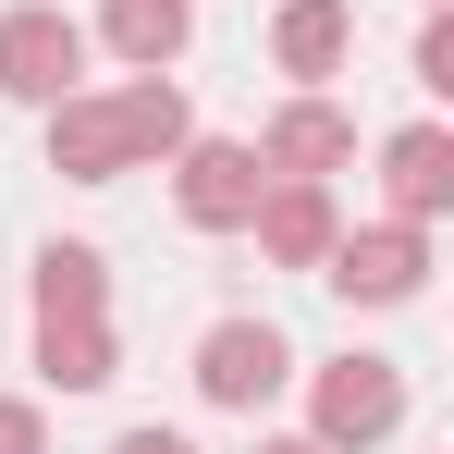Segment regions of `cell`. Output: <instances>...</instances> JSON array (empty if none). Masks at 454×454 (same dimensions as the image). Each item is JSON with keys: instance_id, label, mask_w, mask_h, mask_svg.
Wrapping results in <instances>:
<instances>
[{"instance_id": "52a82bcc", "label": "cell", "mask_w": 454, "mask_h": 454, "mask_svg": "<svg viewBox=\"0 0 454 454\" xmlns=\"http://www.w3.org/2000/svg\"><path fill=\"white\" fill-rule=\"evenodd\" d=\"M37 319H98V246H50L37 258Z\"/></svg>"}, {"instance_id": "8fae6325", "label": "cell", "mask_w": 454, "mask_h": 454, "mask_svg": "<svg viewBox=\"0 0 454 454\" xmlns=\"http://www.w3.org/2000/svg\"><path fill=\"white\" fill-rule=\"evenodd\" d=\"M393 197H405V209H442V197H454V148L430 136V123L393 136Z\"/></svg>"}, {"instance_id": "7a4b0ae2", "label": "cell", "mask_w": 454, "mask_h": 454, "mask_svg": "<svg viewBox=\"0 0 454 454\" xmlns=\"http://www.w3.org/2000/svg\"><path fill=\"white\" fill-rule=\"evenodd\" d=\"M74 62H86V37L62 12H0V86H12V98H62Z\"/></svg>"}, {"instance_id": "5b68a950", "label": "cell", "mask_w": 454, "mask_h": 454, "mask_svg": "<svg viewBox=\"0 0 454 454\" xmlns=\"http://www.w3.org/2000/svg\"><path fill=\"white\" fill-rule=\"evenodd\" d=\"M418 270H430V246L393 222V233H356V246H332V283L344 295H369V307H393V295H418Z\"/></svg>"}, {"instance_id": "2e32d148", "label": "cell", "mask_w": 454, "mask_h": 454, "mask_svg": "<svg viewBox=\"0 0 454 454\" xmlns=\"http://www.w3.org/2000/svg\"><path fill=\"white\" fill-rule=\"evenodd\" d=\"M270 454H319V442H270Z\"/></svg>"}, {"instance_id": "7c38bea8", "label": "cell", "mask_w": 454, "mask_h": 454, "mask_svg": "<svg viewBox=\"0 0 454 454\" xmlns=\"http://www.w3.org/2000/svg\"><path fill=\"white\" fill-rule=\"evenodd\" d=\"M283 62H295V74H332V62H344V0H295V12H283Z\"/></svg>"}, {"instance_id": "3957f363", "label": "cell", "mask_w": 454, "mask_h": 454, "mask_svg": "<svg viewBox=\"0 0 454 454\" xmlns=\"http://www.w3.org/2000/svg\"><path fill=\"white\" fill-rule=\"evenodd\" d=\"M405 418V380L380 369V356H344V369L319 380V442H380Z\"/></svg>"}, {"instance_id": "30bf717a", "label": "cell", "mask_w": 454, "mask_h": 454, "mask_svg": "<svg viewBox=\"0 0 454 454\" xmlns=\"http://www.w3.org/2000/svg\"><path fill=\"white\" fill-rule=\"evenodd\" d=\"M111 50L123 62H172L184 50V0H111Z\"/></svg>"}, {"instance_id": "4fadbf2b", "label": "cell", "mask_w": 454, "mask_h": 454, "mask_svg": "<svg viewBox=\"0 0 454 454\" xmlns=\"http://www.w3.org/2000/svg\"><path fill=\"white\" fill-rule=\"evenodd\" d=\"M270 160H283V172H319V160H344V111H283V123H270Z\"/></svg>"}, {"instance_id": "277c9868", "label": "cell", "mask_w": 454, "mask_h": 454, "mask_svg": "<svg viewBox=\"0 0 454 454\" xmlns=\"http://www.w3.org/2000/svg\"><path fill=\"white\" fill-rule=\"evenodd\" d=\"M197 380H209L222 405H258V393H283V332H270V319H222V332L197 344Z\"/></svg>"}, {"instance_id": "5bb4252c", "label": "cell", "mask_w": 454, "mask_h": 454, "mask_svg": "<svg viewBox=\"0 0 454 454\" xmlns=\"http://www.w3.org/2000/svg\"><path fill=\"white\" fill-rule=\"evenodd\" d=\"M0 454H37V418L25 405H0Z\"/></svg>"}, {"instance_id": "8992f818", "label": "cell", "mask_w": 454, "mask_h": 454, "mask_svg": "<svg viewBox=\"0 0 454 454\" xmlns=\"http://www.w3.org/2000/svg\"><path fill=\"white\" fill-rule=\"evenodd\" d=\"M258 209V160L246 148H197L184 160V222H246Z\"/></svg>"}, {"instance_id": "9c48e42d", "label": "cell", "mask_w": 454, "mask_h": 454, "mask_svg": "<svg viewBox=\"0 0 454 454\" xmlns=\"http://www.w3.org/2000/svg\"><path fill=\"white\" fill-rule=\"evenodd\" d=\"M246 222H258V246H270V258H319V246H332V209H319V184L270 197V209H246Z\"/></svg>"}, {"instance_id": "6da1fadb", "label": "cell", "mask_w": 454, "mask_h": 454, "mask_svg": "<svg viewBox=\"0 0 454 454\" xmlns=\"http://www.w3.org/2000/svg\"><path fill=\"white\" fill-rule=\"evenodd\" d=\"M172 136H184V98L148 74V86H123V98H74V111L50 123V160H62V172H86V184H111L123 160H160Z\"/></svg>"}, {"instance_id": "9a60e30c", "label": "cell", "mask_w": 454, "mask_h": 454, "mask_svg": "<svg viewBox=\"0 0 454 454\" xmlns=\"http://www.w3.org/2000/svg\"><path fill=\"white\" fill-rule=\"evenodd\" d=\"M111 454H184V442H172V430H123Z\"/></svg>"}, {"instance_id": "ba28073f", "label": "cell", "mask_w": 454, "mask_h": 454, "mask_svg": "<svg viewBox=\"0 0 454 454\" xmlns=\"http://www.w3.org/2000/svg\"><path fill=\"white\" fill-rule=\"evenodd\" d=\"M37 356H50L62 393H98V380H111V332H98V319H50V332H37Z\"/></svg>"}]
</instances>
